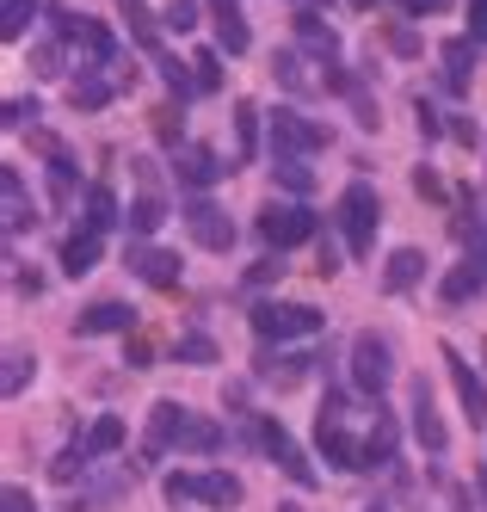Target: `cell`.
<instances>
[{"mask_svg":"<svg viewBox=\"0 0 487 512\" xmlns=\"http://www.w3.org/2000/svg\"><path fill=\"white\" fill-rule=\"evenodd\" d=\"M444 136H457V142H463V149H475V142H481V130H475V118H463V112H457L451 124H444Z\"/></svg>","mask_w":487,"mask_h":512,"instance_id":"7dc6e473","label":"cell"},{"mask_svg":"<svg viewBox=\"0 0 487 512\" xmlns=\"http://www.w3.org/2000/svg\"><path fill=\"white\" fill-rule=\"evenodd\" d=\"M438 358H444V371H451V383H457V395H463V408H469V420H475V426L487 432V383L475 377V364H469V358H463L457 346H444Z\"/></svg>","mask_w":487,"mask_h":512,"instance_id":"4fadbf2b","label":"cell"},{"mask_svg":"<svg viewBox=\"0 0 487 512\" xmlns=\"http://www.w3.org/2000/svg\"><path fill=\"white\" fill-rule=\"evenodd\" d=\"M370 512H389V506H370Z\"/></svg>","mask_w":487,"mask_h":512,"instance_id":"91938a15","label":"cell"},{"mask_svg":"<svg viewBox=\"0 0 487 512\" xmlns=\"http://www.w3.org/2000/svg\"><path fill=\"white\" fill-rule=\"evenodd\" d=\"M130 327H136L130 303H93V309L74 315V334H81V340H93V334H130Z\"/></svg>","mask_w":487,"mask_h":512,"instance_id":"ac0fdd59","label":"cell"},{"mask_svg":"<svg viewBox=\"0 0 487 512\" xmlns=\"http://www.w3.org/2000/svg\"><path fill=\"white\" fill-rule=\"evenodd\" d=\"M309 62H315V56H303V50H278V56H272L278 87H284V93H296V99L327 93V75H309Z\"/></svg>","mask_w":487,"mask_h":512,"instance_id":"2e32d148","label":"cell"},{"mask_svg":"<svg viewBox=\"0 0 487 512\" xmlns=\"http://www.w3.org/2000/svg\"><path fill=\"white\" fill-rule=\"evenodd\" d=\"M475 500H481V512H487V469H475Z\"/></svg>","mask_w":487,"mask_h":512,"instance_id":"11a10c76","label":"cell"},{"mask_svg":"<svg viewBox=\"0 0 487 512\" xmlns=\"http://www.w3.org/2000/svg\"><path fill=\"white\" fill-rule=\"evenodd\" d=\"M444 7H451V0H444Z\"/></svg>","mask_w":487,"mask_h":512,"instance_id":"94428289","label":"cell"},{"mask_svg":"<svg viewBox=\"0 0 487 512\" xmlns=\"http://www.w3.org/2000/svg\"><path fill=\"white\" fill-rule=\"evenodd\" d=\"M222 173H229V167H222V155H216V149H204V142H185V149H173V179H179L185 192L216 186Z\"/></svg>","mask_w":487,"mask_h":512,"instance_id":"9c48e42d","label":"cell"},{"mask_svg":"<svg viewBox=\"0 0 487 512\" xmlns=\"http://www.w3.org/2000/svg\"><path fill=\"white\" fill-rule=\"evenodd\" d=\"M198 500L216 506V512H229V506H241V482H235L229 469H204L198 475Z\"/></svg>","mask_w":487,"mask_h":512,"instance_id":"d4e9b609","label":"cell"},{"mask_svg":"<svg viewBox=\"0 0 487 512\" xmlns=\"http://www.w3.org/2000/svg\"><path fill=\"white\" fill-rule=\"evenodd\" d=\"M278 512H303V506H278Z\"/></svg>","mask_w":487,"mask_h":512,"instance_id":"680465c9","label":"cell"},{"mask_svg":"<svg viewBox=\"0 0 487 512\" xmlns=\"http://www.w3.org/2000/svg\"><path fill=\"white\" fill-rule=\"evenodd\" d=\"M315 364H321V358H309V352H272V346H266V352L253 358V377L272 383V389H296V383L315 371Z\"/></svg>","mask_w":487,"mask_h":512,"instance_id":"7c38bea8","label":"cell"},{"mask_svg":"<svg viewBox=\"0 0 487 512\" xmlns=\"http://www.w3.org/2000/svg\"><path fill=\"white\" fill-rule=\"evenodd\" d=\"M407 19H426V13H444V0H401Z\"/></svg>","mask_w":487,"mask_h":512,"instance_id":"f5cc1de1","label":"cell"},{"mask_svg":"<svg viewBox=\"0 0 487 512\" xmlns=\"http://www.w3.org/2000/svg\"><path fill=\"white\" fill-rule=\"evenodd\" d=\"M81 223H87L93 235L118 229V192H111V186H87V216H81Z\"/></svg>","mask_w":487,"mask_h":512,"instance_id":"f546056e","label":"cell"},{"mask_svg":"<svg viewBox=\"0 0 487 512\" xmlns=\"http://www.w3.org/2000/svg\"><path fill=\"white\" fill-rule=\"evenodd\" d=\"M352 7H358V13H370V7H383V0H352Z\"/></svg>","mask_w":487,"mask_h":512,"instance_id":"6f0895ef","label":"cell"},{"mask_svg":"<svg viewBox=\"0 0 487 512\" xmlns=\"http://www.w3.org/2000/svg\"><path fill=\"white\" fill-rule=\"evenodd\" d=\"M130 272H136L142 284H155V290H173V284H179V253L148 247V241H130Z\"/></svg>","mask_w":487,"mask_h":512,"instance_id":"5bb4252c","label":"cell"},{"mask_svg":"<svg viewBox=\"0 0 487 512\" xmlns=\"http://www.w3.org/2000/svg\"><path fill=\"white\" fill-rule=\"evenodd\" d=\"M0 229H7V235L31 229V192H25L19 167H0Z\"/></svg>","mask_w":487,"mask_h":512,"instance_id":"e0dca14e","label":"cell"},{"mask_svg":"<svg viewBox=\"0 0 487 512\" xmlns=\"http://www.w3.org/2000/svg\"><path fill=\"white\" fill-rule=\"evenodd\" d=\"M475 38H451V44H444V93H469V68H475Z\"/></svg>","mask_w":487,"mask_h":512,"instance_id":"603a6c76","label":"cell"},{"mask_svg":"<svg viewBox=\"0 0 487 512\" xmlns=\"http://www.w3.org/2000/svg\"><path fill=\"white\" fill-rule=\"evenodd\" d=\"M259 235H266V247L290 253V247H303V241L321 235V216L303 210V204H266V210H259Z\"/></svg>","mask_w":487,"mask_h":512,"instance_id":"8992f818","label":"cell"},{"mask_svg":"<svg viewBox=\"0 0 487 512\" xmlns=\"http://www.w3.org/2000/svg\"><path fill=\"white\" fill-rule=\"evenodd\" d=\"M235 155H241V161L259 155V105H253V99L235 105Z\"/></svg>","mask_w":487,"mask_h":512,"instance_id":"4dcf8cb0","label":"cell"},{"mask_svg":"<svg viewBox=\"0 0 487 512\" xmlns=\"http://www.w3.org/2000/svg\"><path fill=\"white\" fill-rule=\"evenodd\" d=\"M414 192H420V198H444V179H438L432 167H414Z\"/></svg>","mask_w":487,"mask_h":512,"instance_id":"c3c4849f","label":"cell"},{"mask_svg":"<svg viewBox=\"0 0 487 512\" xmlns=\"http://www.w3.org/2000/svg\"><path fill=\"white\" fill-rule=\"evenodd\" d=\"M395 451H401V426H395V414L377 401V426H370V438H364V463L370 469H389Z\"/></svg>","mask_w":487,"mask_h":512,"instance_id":"44dd1931","label":"cell"},{"mask_svg":"<svg viewBox=\"0 0 487 512\" xmlns=\"http://www.w3.org/2000/svg\"><path fill=\"white\" fill-rule=\"evenodd\" d=\"M346 371H352V389H364V395L383 401V389L395 383V346L364 327V334L352 340V364H346Z\"/></svg>","mask_w":487,"mask_h":512,"instance_id":"277c9868","label":"cell"},{"mask_svg":"<svg viewBox=\"0 0 487 512\" xmlns=\"http://www.w3.org/2000/svg\"><path fill=\"white\" fill-rule=\"evenodd\" d=\"M296 50L315 56L321 68H333V62H340V31H333L321 13H296Z\"/></svg>","mask_w":487,"mask_h":512,"instance_id":"9a60e30c","label":"cell"},{"mask_svg":"<svg viewBox=\"0 0 487 512\" xmlns=\"http://www.w3.org/2000/svg\"><path fill=\"white\" fill-rule=\"evenodd\" d=\"M290 7H296V13H321V7H327V0H290Z\"/></svg>","mask_w":487,"mask_h":512,"instance_id":"9f6ffc18","label":"cell"},{"mask_svg":"<svg viewBox=\"0 0 487 512\" xmlns=\"http://www.w3.org/2000/svg\"><path fill=\"white\" fill-rule=\"evenodd\" d=\"M118 13H124V25H130V38H136L142 50H161V19L148 13V0H118Z\"/></svg>","mask_w":487,"mask_h":512,"instance_id":"484cf974","label":"cell"},{"mask_svg":"<svg viewBox=\"0 0 487 512\" xmlns=\"http://www.w3.org/2000/svg\"><path fill=\"white\" fill-rule=\"evenodd\" d=\"M62 62H68V56H62V38H56V31H50V38H37V44H31V68H37L44 81H56V75H62Z\"/></svg>","mask_w":487,"mask_h":512,"instance_id":"e575fe53","label":"cell"},{"mask_svg":"<svg viewBox=\"0 0 487 512\" xmlns=\"http://www.w3.org/2000/svg\"><path fill=\"white\" fill-rule=\"evenodd\" d=\"M31 371H37V358H31V352H7V371H0V395H19Z\"/></svg>","mask_w":487,"mask_h":512,"instance_id":"74e56055","label":"cell"},{"mask_svg":"<svg viewBox=\"0 0 487 512\" xmlns=\"http://www.w3.org/2000/svg\"><path fill=\"white\" fill-rule=\"evenodd\" d=\"M130 482H136V469L93 475V482H81V494H74V506H68V512H99V506H111V500H124V494H130Z\"/></svg>","mask_w":487,"mask_h":512,"instance_id":"d6986e66","label":"cell"},{"mask_svg":"<svg viewBox=\"0 0 487 512\" xmlns=\"http://www.w3.org/2000/svg\"><path fill=\"white\" fill-rule=\"evenodd\" d=\"M179 130H185V112H179V99H173V105H161V112H155V136L167 142V149H185Z\"/></svg>","mask_w":487,"mask_h":512,"instance_id":"60d3db41","label":"cell"},{"mask_svg":"<svg viewBox=\"0 0 487 512\" xmlns=\"http://www.w3.org/2000/svg\"><path fill=\"white\" fill-rule=\"evenodd\" d=\"M155 68H161V81H167V93H173L179 105L198 93V75H192V62H179V56H161Z\"/></svg>","mask_w":487,"mask_h":512,"instance_id":"1f68e13d","label":"cell"},{"mask_svg":"<svg viewBox=\"0 0 487 512\" xmlns=\"http://www.w3.org/2000/svg\"><path fill=\"white\" fill-rule=\"evenodd\" d=\"M93 469V457H87V445H68L56 463H50V475H56V482H74V475H87Z\"/></svg>","mask_w":487,"mask_h":512,"instance_id":"ab89813d","label":"cell"},{"mask_svg":"<svg viewBox=\"0 0 487 512\" xmlns=\"http://www.w3.org/2000/svg\"><path fill=\"white\" fill-rule=\"evenodd\" d=\"M25 118H37V99H13V105H7V130H19Z\"/></svg>","mask_w":487,"mask_h":512,"instance_id":"f907efd6","label":"cell"},{"mask_svg":"<svg viewBox=\"0 0 487 512\" xmlns=\"http://www.w3.org/2000/svg\"><path fill=\"white\" fill-rule=\"evenodd\" d=\"M0 512H37V506H31L25 488H7V494H0Z\"/></svg>","mask_w":487,"mask_h":512,"instance_id":"816d5d0a","label":"cell"},{"mask_svg":"<svg viewBox=\"0 0 487 512\" xmlns=\"http://www.w3.org/2000/svg\"><path fill=\"white\" fill-rule=\"evenodd\" d=\"M321 327H327V315H321L315 303H259V309H253V334L266 340V346H272V340H278V346H284V340H315Z\"/></svg>","mask_w":487,"mask_h":512,"instance_id":"3957f363","label":"cell"},{"mask_svg":"<svg viewBox=\"0 0 487 512\" xmlns=\"http://www.w3.org/2000/svg\"><path fill=\"white\" fill-rule=\"evenodd\" d=\"M99 241H105V235H93V229H74V235L62 241V272H68V278H87V272L99 266Z\"/></svg>","mask_w":487,"mask_h":512,"instance_id":"cb8c5ba5","label":"cell"},{"mask_svg":"<svg viewBox=\"0 0 487 512\" xmlns=\"http://www.w3.org/2000/svg\"><path fill=\"white\" fill-rule=\"evenodd\" d=\"M259 445H266V457H272V463L290 475L296 488H315V482H321V475H315V463L303 457V445H296V438H290V432H284L272 414H259Z\"/></svg>","mask_w":487,"mask_h":512,"instance_id":"52a82bcc","label":"cell"},{"mask_svg":"<svg viewBox=\"0 0 487 512\" xmlns=\"http://www.w3.org/2000/svg\"><path fill=\"white\" fill-rule=\"evenodd\" d=\"M179 216H185V229H192V241H198V247H210V253H229V247H235V223H229V210H216L210 198H192Z\"/></svg>","mask_w":487,"mask_h":512,"instance_id":"ba28073f","label":"cell"},{"mask_svg":"<svg viewBox=\"0 0 487 512\" xmlns=\"http://www.w3.org/2000/svg\"><path fill=\"white\" fill-rule=\"evenodd\" d=\"M340 235H346V253L352 260H364L370 247H377V223H383V198H377V186L370 179H352V186L340 192Z\"/></svg>","mask_w":487,"mask_h":512,"instance_id":"7a4b0ae2","label":"cell"},{"mask_svg":"<svg viewBox=\"0 0 487 512\" xmlns=\"http://www.w3.org/2000/svg\"><path fill=\"white\" fill-rule=\"evenodd\" d=\"M420 278H426V253L420 247H395L389 266H383V290H389V297H401V290H414Z\"/></svg>","mask_w":487,"mask_h":512,"instance_id":"7402d4cb","label":"cell"},{"mask_svg":"<svg viewBox=\"0 0 487 512\" xmlns=\"http://www.w3.org/2000/svg\"><path fill=\"white\" fill-rule=\"evenodd\" d=\"M81 445H87V457H93V463H99V457H111V451L124 445V420H118V414H99V420L87 426Z\"/></svg>","mask_w":487,"mask_h":512,"instance_id":"f1b7e54d","label":"cell"},{"mask_svg":"<svg viewBox=\"0 0 487 512\" xmlns=\"http://www.w3.org/2000/svg\"><path fill=\"white\" fill-rule=\"evenodd\" d=\"M161 488H167V500H173V506H185V500H198V475H185V469H173V475H167Z\"/></svg>","mask_w":487,"mask_h":512,"instance_id":"f6af8a7d","label":"cell"},{"mask_svg":"<svg viewBox=\"0 0 487 512\" xmlns=\"http://www.w3.org/2000/svg\"><path fill=\"white\" fill-rule=\"evenodd\" d=\"M457 241L475 253V247H487V223H481V210H475V198H463L457 204Z\"/></svg>","mask_w":487,"mask_h":512,"instance_id":"d590c367","label":"cell"},{"mask_svg":"<svg viewBox=\"0 0 487 512\" xmlns=\"http://www.w3.org/2000/svg\"><path fill=\"white\" fill-rule=\"evenodd\" d=\"M198 19H204V13H198V7H192V0H173V7H167V13H161V25H167V31H179V38H185V31H192V25H198Z\"/></svg>","mask_w":487,"mask_h":512,"instance_id":"ee69618b","label":"cell"},{"mask_svg":"<svg viewBox=\"0 0 487 512\" xmlns=\"http://www.w3.org/2000/svg\"><path fill=\"white\" fill-rule=\"evenodd\" d=\"M278 272H284V266H278V260H259V266H247V284H272V278H278Z\"/></svg>","mask_w":487,"mask_h":512,"instance_id":"db71d44e","label":"cell"},{"mask_svg":"<svg viewBox=\"0 0 487 512\" xmlns=\"http://www.w3.org/2000/svg\"><path fill=\"white\" fill-rule=\"evenodd\" d=\"M469 38L487 44V0H469Z\"/></svg>","mask_w":487,"mask_h":512,"instance_id":"681fc988","label":"cell"},{"mask_svg":"<svg viewBox=\"0 0 487 512\" xmlns=\"http://www.w3.org/2000/svg\"><path fill=\"white\" fill-rule=\"evenodd\" d=\"M272 173H278V186L296 192V198H309V192H315V167H309V161H278Z\"/></svg>","mask_w":487,"mask_h":512,"instance_id":"8d00e7d4","label":"cell"},{"mask_svg":"<svg viewBox=\"0 0 487 512\" xmlns=\"http://www.w3.org/2000/svg\"><path fill=\"white\" fill-rule=\"evenodd\" d=\"M210 19H216V50H222V56H247V44H253V31H247L241 7H235V13H210Z\"/></svg>","mask_w":487,"mask_h":512,"instance_id":"83f0119b","label":"cell"},{"mask_svg":"<svg viewBox=\"0 0 487 512\" xmlns=\"http://www.w3.org/2000/svg\"><path fill=\"white\" fill-rule=\"evenodd\" d=\"M31 13H37V0H0V38L19 44L25 25H31Z\"/></svg>","mask_w":487,"mask_h":512,"instance_id":"836d02e7","label":"cell"},{"mask_svg":"<svg viewBox=\"0 0 487 512\" xmlns=\"http://www.w3.org/2000/svg\"><path fill=\"white\" fill-rule=\"evenodd\" d=\"M124 223H130V235H136V241H148V235H155V229L167 223V198H161V192H142V198L130 204Z\"/></svg>","mask_w":487,"mask_h":512,"instance_id":"4316f807","label":"cell"},{"mask_svg":"<svg viewBox=\"0 0 487 512\" xmlns=\"http://www.w3.org/2000/svg\"><path fill=\"white\" fill-rule=\"evenodd\" d=\"M50 198H56L62 210L74 204V161H68L62 149H56V142H50Z\"/></svg>","mask_w":487,"mask_h":512,"instance_id":"d6a6232c","label":"cell"},{"mask_svg":"<svg viewBox=\"0 0 487 512\" xmlns=\"http://www.w3.org/2000/svg\"><path fill=\"white\" fill-rule=\"evenodd\" d=\"M111 93H118V75H99V68H81V75L68 81L74 112H99V105H111Z\"/></svg>","mask_w":487,"mask_h":512,"instance_id":"ffe728a7","label":"cell"},{"mask_svg":"<svg viewBox=\"0 0 487 512\" xmlns=\"http://www.w3.org/2000/svg\"><path fill=\"white\" fill-rule=\"evenodd\" d=\"M315 149H327V130L315 118H303L296 105H278L272 112V155L278 161H309Z\"/></svg>","mask_w":487,"mask_h":512,"instance_id":"5b68a950","label":"cell"},{"mask_svg":"<svg viewBox=\"0 0 487 512\" xmlns=\"http://www.w3.org/2000/svg\"><path fill=\"white\" fill-rule=\"evenodd\" d=\"M148 438H155L161 451H185V457H216L229 445V432L210 414H192V408H179V401H155V408H148Z\"/></svg>","mask_w":487,"mask_h":512,"instance_id":"6da1fadb","label":"cell"},{"mask_svg":"<svg viewBox=\"0 0 487 512\" xmlns=\"http://www.w3.org/2000/svg\"><path fill=\"white\" fill-rule=\"evenodd\" d=\"M407 420H414V438H420L432 457L451 445V432H444V420H438V408H432V383H426V377H414V389H407Z\"/></svg>","mask_w":487,"mask_h":512,"instance_id":"30bf717a","label":"cell"},{"mask_svg":"<svg viewBox=\"0 0 487 512\" xmlns=\"http://www.w3.org/2000/svg\"><path fill=\"white\" fill-rule=\"evenodd\" d=\"M179 364H216V340L210 334H179Z\"/></svg>","mask_w":487,"mask_h":512,"instance_id":"b9f144b4","label":"cell"},{"mask_svg":"<svg viewBox=\"0 0 487 512\" xmlns=\"http://www.w3.org/2000/svg\"><path fill=\"white\" fill-rule=\"evenodd\" d=\"M389 50H395V56H420V31H414V25H395V31H389Z\"/></svg>","mask_w":487,"mask_h":512,"instance_id":"bcb514c9","label":"cell"},{"mask_svg":"<svg viewBox=\"0 0 487 512\" xmlns=\"http://www.w3.org/2000/svg\"><path fill=\"white\" fill-rule=\"evenodd\" d=\"M315 445H321L327 469H370L364 463V438H352L346 420H315Z\"/></svg>","mask_w":487,"mask_h":512,"instance_id":"8fae6325","label":"cell"},{"mask_svg":"<svg viewBox=\"0 0 487 512\" xmlns=\"http://www.w3.org/2000/svg\"><path fill=\"white\" fill-rule=\"evenodd\" d=\"M192 75H198V93H216L222 87V50H198L192 56Z\"/></svg>","mask_w":487,"mask_h":512,"instance_id":"f35d334b","label":"cell"},{"mask_svg":"<svg viewBox=\"0 0 487 512\" xmlns=\"http://www.w3.org/2000/svg\"><path fill=\"white\" fill-rule=\"evenodd\" d=\"M414 118H420V136H426V142H432V136H444V124H451V118H444V112H438V105H432L426 93L414 99Z\"/></svg>","mask_w":487,"mask_h":512,"instance_id":"7bdbcfd3","label":"cell"}]
</instances>
